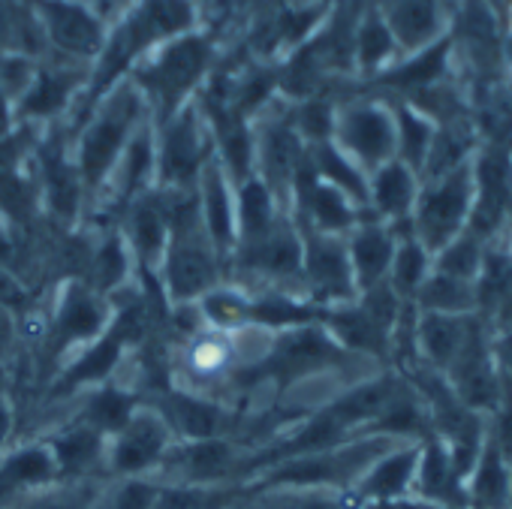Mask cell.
Listing matches in <instances>:
<instances>
[{
  "instance_id": "60d3db41",
  "label": "cell",
  "mask_w": 512,
  "mask_h": 509,
  "mask_svg": "<svg viewBox=\"0 0 512 509\" xmlns=\"http://www.w3.org/2000/svg\"><path fill=\"white\" fill-rule=\"evenodd\" d=\"M16 34H19V28H16V22H13V16L0 7V46H7V43H13L16 40Z\"/></svg>"
},
{
  "instance_id": "6da1fadb",
  "label": "cell",
  "mask_w": 512,
  "mask_h": 509,
  "mask_svg": "<svg viewBox=\"0 0 512 509\" xmlns=\"http://www.w3.org/2000/svg\"><path fill=\"white\" fill-rule=\"evenodd\" d=\"M190 25H193V7L187 0H145V4H139L124 19V25L112 34V40L100 49V67L94 73L91 100H88L82 118L97 103V97L106 94L118 82V76H124L130 70V64L145 49H151L157 40L184 34Z\"/></svg>"
},
{
  "instance_id": "52a82bcc",
  "label": "cell",
  "mask_w": 512,
  "mask_h": 509,
  "mask_svg": "<svg viewBox=\"0 0 512 509\" xmlns=\"http://www.w3.org/2000/svg\"><path fill=\"white\" fill-rule=\"evenodd\" d=\"M208 61H211V46L205 37H178L139 73V85L157 103L163 121H169L178 112V103L205 76Z\"/></svg>"
},
{
  "instance_id": "9c48e42d",
  "label": "cell",
  "mask_w": 512,
  "mask_h": 509,
  "mask_svg": "<svg viewBox=\"0 0 512 509\" xmlns=\"http://www.w3.org/2000/svg\"><path fill=\"white\" fill-rule=\"evenodd\" d=\"M142 401L151 404L163 416V422L169 425L175 440L235 437L238 425H241V413L232 404L181 389V386H166Z\"/></svg>"
},
{
  "instance_id": "603a6c76",
  "label": "cell",
  "mask_w": 512,
  "mask_h": 509,
  "mask_svg": "<svg viewBox=\"0 0 512 509\" xmlns=\"http://www.w3.org/2000/svg\"><path fill=\"white\" fill-rule=\"evenodd\" d=\"M139 404H142V398L130 386H124L121 380H112V383L82 392L79 407H73L70 416L91 425L94 431H100L109 440L115 431H121L127 425V419L136 413Z\"/></svg>"
},
{
  "instance_id": "ac0fdd59",
  "label": "cell",
  "mask_w": 512,
  "mask_h": 509,
  "mask_svg": "<svg viewBox=\"0 0 512 509\" xmlns=\"http://www.w3.org/2000/svg\"><path fill=\"white\" fill-rule=\"evenodd\" d=\"M395 247H398V232L389 223L374 220L371 214L353 232H347V253L359 293L389 278Z\"/></svg>"
},
{
  "instance_id": "f546056e",
  "label": "cell",
  "mask_w": 512,
  "mask_h": 509,
  "mask_svg": "<svg viewBox=\"0 0 512 509\" xmlns=\"http://www.w3.org/2000/svg\"><path fill=\"white\" fill-rule=\"evenodd\" d=\"M413 305L422 314H476V284L431 269Z\"/></svg>"
},
{
  "instance_id": "ee69618b",
  "label": "cell",
  "mask_w": 512,
  "mask_h": 509,
  "mask_svg": "<svg viewBox=\"0 0 512 509\" xmlns=\"http://www.w3.org/2000/svg\"><path fill=\"white\" fill-rule=\"evenodd\" d=\"M232 509H253V506H250V503H247V497H241V500H238V503H235V506H232Z\"/></svg>"
},
{
  "instance_id": "cb8c5ba5",
  "label": "cell",
  "mask_w": 512,
  "mask_h": 509,
  "mask_svg": "<svg viewBox=\"0 0 512 509\" xmlns=\"http://www.w3.org/2000/svg\"><path fill=\"white\" fill-rule=\"evenodd\" d=\"M290 211L278 202V196L269 190V184L260 175H250L238 184L235 193V229H238V244L253 241L266 232H272ZM235 244V247H238Z\"/></svg>"
},
{
  "instance_id": "ab89813d",
  "label": "cell",
  "mask_w": 512,
  "mask_h": 509,
  "mask_svg": "<svg viewBox=\"0 0 512 509\" xmlns=\"http://www.w3.org/2000/svg\"><path fill=\"white\" fill-rule=\"evenodd\" d=\"M16 404L7 392H0V455H4L10 446H13V437H16Z\"/></svg>"
},
{
  "instance_id": "3957f363",
  "label": "cell",
  "mask_w": 512,
  "mask_h": 509,
  "mask_svg": "<svg viewBox=\"0 0 512 509\" xmlns=\"http://www.w3.org/2000/svg\"><path fill=\"white\" fill-rule=\"evenodd\" d=\"M473 202H476L473 157L440 178L422 181L416 208L410 214V226L413 235L425 244V250H431V257L449 241H455L461 232H467Z\"/></svg>"
},
{
  "instance_id": "8fae6325",
  "label": "cell",
  "mask_w": 512,
  "mask_h": 509,
  "mask_svg": "<svg viewBox=\"0 0 512 509\" xmlns=\"http://www.w3.org/2000/svg\"><path fill=\"white\" fill-rule=\"evenodd\" d=\"M208 148L193 112L172 115L163 130V142L154 151V187L157 190H196L208 163Z\"/></svg>"
},
{
  "instance_id": "e575fe53",
  "label": "cell",
  "mask_w": 512,
  "mask_h": 509,
  "mask_svg": "<svg viewBox=\"0 0 512 509\" xmlns=\"http://www.w3.org/2000/svg\"><path fill=\"white\" fill-rule=\"evenodd\" d=\"M70 91H73V79L67 73H40L22 103V112L31 118L55 115L70 100Z\"/></svg>"
},
{
  "instance_id": "2e32d148",
  "label": "cell",
  "mask_w": 512,
  "mask_h": 509,
  "mask_svg": "<svg viewBox=\"0 0 512 509\" xmlns=\"http://www.w3.org/2000/svg\"><path fill=\"white\" fill-rule=\"evenodd\" d=\"M229 187H232V181L223 172L220 160H208L202 175H199V184H196L199 214H202V226H205L214 250L220 253V260L226 263V269H229V260H232V253H235V244H238L235 193Z\"/></svg>"
},
{
  "instance_id": "83f0119b",
  "label": "cell",
  "mask_w": 512,
  "mask_h": 509,
  "mask_svg": "<svg viewBox=\"0 0 512 509\" xmlns=\"http://www.w3.org/2000/svg\"><path fill=\"white\" fill-rule=\"evenodd\" d=\"M392 37L407 49H425L437 34V4L434 0H392L383 19Z\"/></svg>"
},
{
  "instance_id": "4316f807",
  "label": "cell",
  "mask_w": 512,
  "mask_h": 509,
  "mask_svg": "<svg viewBox=\"0 0 512 509\" xmlns=\"http://www.w3.org/2000/svg\"><path fill=\"white\" fill-rule=\"evenodd\" d=\"M434 269V257L431 250H425V244L410 232V235H398V247H395V257H392V269L386 284L395 290V296L401 302H413L416 293L422 290L425 278Z\"/></svg>"
},
{
  "instance_id": "f1b7e54d",
  "label": "cell",
  "mask_w": 512,
  "mask_h": 509,
  "mask_svg": "<svg viewBox=\"0 0 512 509\" xmlns=\"http://www.w3.org/2000/svg\"><path fill=\"white\" fill-rule=\"evenodd\" d=\"M311 163L320 181L338 187L341 193H347L359 208L368 211V175L332 142H320L311 151Z\"/></svg>"
},
{
  "instance_id": "8d00e7d4",
  "label": "cell",
  "mask_w": 512,
  "mask_h": 509,
  "mask_svg": "<svg viewBox=\"0 0 512 509\" xmlns=\"http://www.w3.org/2000/svg\"><path fill=\"white\" fill-rule=\"evenodd\" d=\"M392 49H395V37H392L389 25L380 16H368V22L356 34V58H359V64L365 70H374L377 64H383L389 58Z\"/></svg>"
},
{
  "instance_id": "4dcf8cb0",
  "label": "cell",
  "mask_w": 512,
  "mask_h": 509,
  "mask_svg": "<svg viewBox=\"0 0 512 509\" xmlns=\"http://www.w3.org/2000/svg\"><path fill=\"white\" fill-rule=\"evenodd\" d=\"M244 497V485H163L157 509H232Z\"/></svg>"
},
{
  "instance_id": "836d02e7",
  "label": "cell",
  "mask_w": 512,
  "mask_h": 509,
  "mask_svg": "<svg viewBox=\"0 0 512 509\" xmlns=\"http://www.w3.org/2000/svg\"><path fill=\"white\" fill-rule=\"evenodd\" d=\"M446 52H449V43L440 40L428 49H422L413 61H407L404 67L392 70L386 76V85H395V88H407V91H422V88H431L437 76H443V67H446Z\"/></svg>"
},
{
  "instance_id": "7402d4cb",
  "label": "cell",
  "mask_w": 512,
  "mask_h": 509,
  "mask_svg": "<svg viewBox=\"0 0 512 509\" xmlns=\"http://www.w3.org/2000/svg\"><path fill=\"white\" fill-rule=\"evenodd\" d=\"M91 232H94V247H91L85 284L94 287L100 296L112 299L136 281V263L130 257V247L118 226L115 229H91Z\"/></svg>"
},
{
  "instance_id": "484cf974",
  "label": "cell",
  "mask_w": 512,
  "mask_h": 509,
  "mask_svg": "<svg viewBox=\"0 0 512 509\" xmlns=\"http://www.w3.org/2000/svg\"><path fill=\"white\" fill-rule=\"evenodd\" d=\"M509 461L497 449V443L485 434L482 452L470 470V500L479 509H506L512 500V470L506 467Z\"/></svg>"
},
{
  "instance_id": "ffe728a7",
  "label": "cell",
  "mask_w": 512,
  "mask_h": 509,
  "mask_svg": "<svg viewBox=\"0 0 512 509\" xmlns=\"http://www.w3.org/2000/svg\"><path fill=\"white\" fill-rule=\"evenodd\" d=\"M419 440H407L392 446L386 455H380L365 476L356 482V494L365 503H377V500H398L407 497L413 491V479H416V464H419Z\"/></svg>"
},
{
  "instance_id": "d590c367",
  "label": "cell",
  "mask_w": 512,
  "mask_h": 509,
  "mask_svg": "<svg viewBox=\"0 0 512 509\" xmlns=\"http://www.w3.org/2000/svg\"><path fill=\"white\" fill-rule=\"evenodd\" d=\"M320 16H323L320 7H293V10H284V13L272 22V28L260 37V46H263L266 52L275 49L278 43L296 46L299 40L308 37V31L320 22Z\"/></svg>"
},
{
  "instance_id": "74e56055",
  "label": "cell",
  "mask_w": 512,
  "mask_h": 509,
  "mask_svg": "<svg viewBox=\"0 0 512 509\" xmlns=\"http://www.w3.org/2000/svg\"><path fill=\"white\" fill-rule=\"evenodd\" d=\"M296 133L299 136H308L314 145L320 142H329V133L335 130V115H332V106L326 100H308L302 106V112L296 115Z\"/></svg>"
},
{
  "instance_id": "7a4b0ae2",
  "label": "cell",
  "mask_w": 512,
  "mask_h": 509,
  "mask_svg": "<svg viewBox=\"0 0 512 509\" xmlns=\"http://www.w3.org/2000/svg\"><path fill=\"white\" fill-rule=\"evenodd\" d=\"M109 323L112 302L106 296H100L85 281H58L43 332V356H37L49 380L76 350L97 341L109 329Z\"/></svg>"
},
{
  "instance_id": "b9f144b4",
  "label": "cell",
  "mask_w": 512,
  "mask_h": 509,
  "mask_svg": "<svg viewBox=\"0 0 512 509\" xmlns=\"http://www.w3.org/2000/svg\"><path fill=\"white\" fill-rule=\"evenodd\" d=\"M10 136V106H7V91L0 88V139Z\"/></svg>"
},
{
  "instance_id": "9a60e30c",
  "label": "cell",
  "mask_w": 512,
  "mask_h": 509,
  "mask_svg": "<svg viewBox=\"0 0 512 509\" xmlns=\"http://www.w3.org/2000/svg\"><path fill=\"white\" fill-rule=\"evenodd\" d=\"M49 485H58V467L46 440L19 443L0 455V509H10Z\"/></svg>"
},
{
  "instance_id": "7c38bea8",
  "label": "cell",
  "mask_w": 512,
  "mask_h": 509,
  "mask_svg": "<svg viewBox=\"0 0 512 509\" xmlns=\"http://www.w3.org/2000/svg\"><path fill=\"white\" fill-rule=\"evenodd\" d=\"M341 136V151L365 172L371 175L389 160H398V133L395 118L380 106H353L344 112L341 121H335Z\"/></svg>"
},
{
  "instance_id": "e0dca14e",
  "label": "cell",
  "mask_w": 512,
  "mask_h": 509,
  "mask_svg": "<svg viewBox=\"0 0 512 509\" xmlns=\"http://www.w3.org/2000/svg\"><path fill=\"white\" fill-rule=\"evenodd\" d=\"M308 154L311 151L302 148V136L296 133L293 121H275L260 142V172L256 175L269 184V190L287 211L293 205L296 175L305 166Z\"/></svg>"
},
{
  "instance_id": "277c9868",
  "label": "cell",
  "mask_w": 512,
  "mask_h": 509,
  "mask_svg": "<svg viewBox=\"0 0 512 509\" xmlns=\"http://www.w3.org/2000/svg\"><path fill=\"white\" fill-rule=\"evenodd\" d=\"M139 112H142L139 91L127 88L115 100H109L103 106V112L88 124V130L79 142V157L73 160L85 181L88 199H94L112 178L118 160L124 157V151L133 139L130 133H133V124L139 121Z\"/></svg>"
},
{
  "instance_id": "4fadbf2b",
  "label": "cell",
  "mask_w": 512,
  "mask_h": 509,
  "mask_svg": "<svg viewBox=\"0 0 512 509\" xmlns=\"http://www.w3.org/2000/svg\"><path fill=\"white\" fill-rule=\"evenodd\" d=\"M118 229L130 247L136 275H157L166 244H169V217H166L160 193L151 187L136 202H130L118 220Z\"/></svg>"
},
{
  "instance_id": "f6af8a7d",
  "label": "cell",
  "mask_w": 512,
  "mask_h": 509,
  "mask_svg": "<svg viewBox=\"0 0 512 509\" xmlns=\"http://www.w3.org/2000/svg\"><path fill=\"white\" fill-rule=\"evenodd\" d=\"M260 4H284V0H260Z\"/></svg>"
},
{
  "instance_id": "5b68a950",
  "label": "cell",
  "mask_w": 512,
  "mask_h": 509,
  "mask_svg": "<svg viewBox=\"0 0 512 509\" xmlns=\"http://www.w3.org/2000/svg\"><path fill=\"white\" fill-rule=\"evenodd\" d=\"M250 446L235 437L175 440L154 479L163 485H244Z\"/></svg>"
},
{
  "instance_id": "ba28073f",
  "label": "cell",
  "mask_w": 512,
  "mask_h": 509,
  "mask_svg": "<svg viewBox=\"0 0 512 509\" xmlns=\"http://www.w3.org/2000/svg\"><path fill=\"white\" fill-rule=\"evenodd\" d=\"M175 437L151 404H139L121 431L106 440V479L154 476Z\"/></svg>"
},
{
  "instance_id": "1f68e13d",
  "label": "cell",
  "mask_w": 512,
  "mask_h": 509,
  "mask_svg": "<svg viewBox=\"0 0 512 509\" xmlns=\"http://www.w3.org/2000/svg\"><path fill=\"white\" fill-rule=\"evenodd\" d=\"M160 482L154 476L103 479L91 509H157Z\"/></svg>"
},
{
  "instance_id": "8992f818",
  "label": "cell",
  "mask_w": 512,
  "mask_h": 509,
  "mask_svg": "<svg viewBox=\"0 0 512 509\" xmlns=\"http://www.w3.org/2000/svg\"><path fill=\"white\" fill-rule=\"evenodd\" d=\"M296 226L302 232V247H305V263H302L305 299L323 311L356 302L359 287H356L353 266H350L347 235H326L299 220H296Z\"/></svg>"
},
{
  "instance_id": "44dd1931",
  "label": "cell",
  "mask_w": 512,
  "mask_h": 509,
  "mask_svg": "<svg viewBox=\"0 0 512 509\" xmlns=\"http://www.w3.org/2000/svg\"><path fill=\"white\" fill-rule=\"evenodd\" d=\"M40 13L49 31V40L67 52V55H100L103 49V34H100V22L79 4H70V0H40Z\"/></svg>"
},
{
  "instance_id": "7bdbcfd3",
  "label": "cell",
  "mask_w": 512,
  "mask_h": 509,
  "mask_svg": "<svg viewBox=\"0 0 512 509\" xmlns=\"http://www.w3.org/2000/svg\"><path fill=\"white\" fill-rule=\"evenodd\" d=\"M0 392H7V368L0 365Z\"/></svg>"
},
{
  "instance_id": "30bf717a",
  "label": "cell",
  "mask_w": 512,
  "mask_h": 509,
  "mask_svg": "<svg viewBox=\"0 0 512 509\" xmlns=\"http://www.w3.org/2000/svg\"><path fill=\"white\" fill-rule=\"evenodd\" d=\"M37 199L46 208V223L52 229L70 232L85 226L88 217V190L76 163L64 154L61 142H46L40 148V178Z\"/></svg>"
},
{
  "instance_id": "5bb4252c",
  "label": "cell",
  "mask_w": 512,
  "mask_h": 509,
  "mask_svg": "<svg viewBox=\"0 0 512 509\" xmlns=\"http://www.w3.org/2000/svg\"><path fill=\"white\" fill-rule=\"evenodd\" d=\"M46 446L58 467V482H94L106 479V437L79 419L61 422Z\"/></svg>"
},
{
  "instance_id": "f35d334b",
  "label": "cell",
  "mask_w": 512,
  "mask_h": 509,
  "mask_svg": "<svg viewBox=\"0 0 512 509\" xmlns=\"http://www.w3.org/2000/svg\"><path fill=\"white\" fill-rule=\"evenodd\" d=\"M19 347H22V323L13 311L0 305V365L7 368V362L16 359Z\"/></svg>"
},
{
  "instance_id": "d4e9b609",
  "label": "cell",
  "mask_w": 512,
  "mask_h": 509,
  "mask_svg": "<svg viewBox=\"0 0 512 509\" xmlns=\"http://www.w3.org/2000/svg\"><path fill=\"white\" fill-rule=\"evenodd\" d=\"M253 509H365L356 488H244Z\"/></svg>"
},
{
  "instance_id": "d6a6232c",
  "label": "cell",
  "mask_w": 512,
  "mask_h": 509,
  "mask_svg": "<svg viewBox=\"0 0 512 509\" xmlns=\"http://www.w3.org/2000/svg\"><path fill=\"white\" fill-rule=\"evenodd\" d=\"M395 133H398V160L407 163L416 175H422V166L434 142L431 118H425L416 109H401L395 118Z\"/></svg>"
},
{
  "instance_id": "d6986e66",
  "label": "cell",
  "mask_w": 512,
  "mask_h": 509,
  "mask_svg": "<svg viewBox=\"0 0 512 509\" xmlns=\"http://www.w3.org/2000/svg\"><path fill=\"white\" fill-rule=\"evenodd\" d=\"M422 178L401 160H389L368 175V214L389 226L410 223Z\"/></svg>"
}]
</instances>
